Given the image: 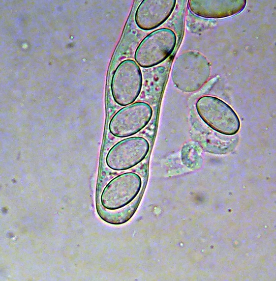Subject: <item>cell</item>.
I'll return each instance as SVG.
<instances>
[{"mask_svg": "<svg viewBox=\"0 0 276 281\" xmlns=\"http://www.w3.org/2000/svg\"><path fill=\"white\" fill-rule=\"evenodd\" d=\"M210 74V65L206 57L199 52L187 51L176 57L171 77L180 90L192 92L207 82Z\"/></svg>", "mask_w": 276, "mask_h": 281, "instance_id": "1", "label": "cell"}, {"mask_svg": "<svg viewBox=\"0 0 276 281\" xmlns=\"http://www.w3.org/2000/svg\"><path fill=\"white\" fill-rule=\"evenodd\" d=\"M175 32L168 28L153 31L140 42L134 53V59L143 68L154 66L167 59L176 45Z\"/></svg>", "mask_w": 276, "mask_h": 281, "instance_id": "2", "label": "cell"}, {"mask_svg": "<svg viewBox=\"0 0 276 281\" xmlns=\"http://www.w3.org/2000/svg\"><path fill=\"white\" fill-rule=\"evenodd\" d=\"M142 84V72L136 61L123 60L112 77L111 90L114 100L121 106L133 103L140 93Z\"/></svg>", "mask_w": 276, "mask_h": 281, "instance_id": "3", "label": "cell"}, {"mask_svg": "<svg viewBox=\"0 0 276 281\" xmlns=\"http://www.w3.org/2000/svg\"><path fill=\"white\" fill-rule=\"evenodd\" d=\"M202 120L216 131L227 135L239 130V119L234 110L222 100L211 96L200 97L196 105Z\"/></svg>", "mask_w": 276, "mask_h": 281, "instance_id": "4", "label": "cell"}, {"mask_svg": "<svg viewBox=\"0 0 276 281\" xmlns=\"http://www.w3.org/2000/svg\"><path fill=\"white\" fill-rule=\"evenodd\" d=\"M142 186L141 177L137 173L127 172L111 180L104 188L100 200L107 210L115 211L124 207L138 196Z\"/></svg>", "mask_w": 276, "mask_h": 281, "instance_id": "5", "label": "cell"}, {"mask_svg": "<svg viewBox=\"0 0 276 281\" xmlns=\"http://www.w3.org/2000/svg\"><path fill=\"white\" fill-rule=\"evenodd\" d=\"M151 106L145 102H136L121 108L111 118L109 130L114 136L125 138L142 130L153 115Z\"/></svg>", "mask_w": 276, "mask_h": 281, "instance_id": "6", "label": "cell"}, {"mask_svg": "<svg viewBox=\"0 0 276 281\" xmlns=\"http://www.w3.org/2000/svg\"><path fill=\"white\" fill-rule=\"evenodd\" d=\"M149 150L150 144L145 138L138 136L126 138L110 149L106 157V163L114 170H125L141 162Z\"/></svg>", "mask_w": 276, "mask_h": 281, "instance_id": "7", "label": "cell"}, {"mask_svg": "<svg viewBox=\"0 0 276 281\" xmlns=\"http://www.w3.org/2000/svg\"><path fill=\"white\" fill-rule=\"evenodd\" d=\"M175 0H144L135 13L137 26L144 30H150L164 23L173 12Z\"/></svg>", "mask_w": 276, "mask_h": 281, "instance_id": "8", "label": "cell"}, {"mask_svg": "<svg viewBox=\"0 0 276 281\" xmlns=\"http://www.w3.org/2000/svg\"><path fill=\"white\" fill-rule=\"evenodd\" d=\"M246 0H190V10L196 15L207 18L218 19L231 16L241 12Z\"/></svg>", "mask_w": 276, "mask_h": 281, "instance_id": "9", "label": "cell"}]
</instances>
